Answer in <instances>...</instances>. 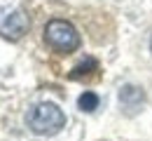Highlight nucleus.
<instances>
[{
  "instance_id": "nucleus-4",
  "label": "nucleus",
  "mask_w": 152,
  "mask_h": 141,
  "mask_svg": "<svg viewBox=\"0 0 152 141\" xmlns=\"http://www.w3.org/2000/svg\"><path fill=\"white\" fill-rule=\"evenodd\" d=\"M119 101H122V108L133 115L143 103H145V94H143V89H138V87H133V85H126V87H122V92H119Z\"/></svg>"
},
{
  "instance_id": "nucleus-5",
  "label": "nucleus",
  "mask_w": 152,
  "mask_h": 141,
  "mask_svg": "<svg viewBox=\"0 0 152 141\" xmlns=\"http://www.w3.org/2000/svg\"><path fill=\"white\" fill-rule=\"evenodd\" d=\"M96 66H98V63H96V59H91V57H87L84 61H80V63H77L75 68L70 71V78H73V80H77V78H82V75H87L89 71H96Z\"/></svg>"
},
{
  "instance_id": "nucleus-7",
  "label": "nucleus",
  "mask_w": 152,
  "mask_h": 141,
  "mask_svg": "<svg viewBox=\"0 0 152 141\" xmlns=\"http://www.w3.org/2000/svg\"><path fill=\"white\" fill-rule=\"evenodd\" d=\"M150 49H152V40H150Z\"/></svg>"
},
{
  "instance_id": "nucleus-6",
  "label": "nucleus",
  "mask_w": 152,
  "mask_h": 141,
  "mask_svg": "<svg viewBox=\"0 0 152 141\" xmlns=\"http://www.w3.org/2000/svg\"><path fill=\"white\" fill-rule=\"evenodd\" d=\"M77 106H80V111H84V113H91L98 108V94L94 92H84L80 99H77Z\"/></svg>"
},
{
  "instance_id": "nucleus-3",
  "label": "nucleus",
  "mask_w": 152,
  "mask_h": 141,
  "mask_svg": "<svg viewBox=\"0 0 152 141\" xmlns=\"http://www.w3.org/2000/svg\"><path fill=\"white\" fill-rule=\"evenodd\" d=\"M26 26H28V21L21 10H17V7L0 10V35H5L10 40H19L26 33Z\"/></svg>"
},
{
  "instance_id": "nucleus-2",
  "label": "nucleus",
  "mask_w": 152,
  "mask_h": 141,
  "mask_svg": "<svg viewBox=\"0 0 152 141\" xmlns=\"http://www.w3.org/2000/svg\"><path fill=\"white\" fill-rule=\"evenodd\" d=\"M45 40H47V45L54 52L70 54V52H75L77 47H80V33H77V28L70 21L52 19L45 26Z\"/></svg>"
},
{
  "instance_id": "nucleus-1",
  "label": "nucleus",
  "mask_w": 152,
  "mask_h": 141,
  "mask_svg": "<svg viewBox=\"0 0 152 141\" xmlns=\"http://www.w3.org/2000/svg\"><path fill=\"white\" fill-rule=\"evenodd\" d=\"M26 122H28V127L40 134V137H49V134H56L58 129L66 125V115H63V111L54 106V103H38V106H33L31 111H28V115H26Z\"/></svg>"
}]
</instances>
